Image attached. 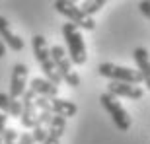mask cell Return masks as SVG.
<instances>
[{"label": "cell", "instance_id": "1", "mask_svg": "<svg viewBox=\"0 0 150 144\" xmlns=\"http://www.w3.org/2000/svg\"><path fill=\"white\" fill-rule=\"evenodd\" d=\"M31 47H33L35 61L39 62V66H41V70L45 74V80H49L51 84H55L57 88H59L62 78L59 76V72L55 68V62L51 59V51H49V45H47V39L43 35H33L31 37Z\"/></svg>", "mask_w": 150, "mask_h": 144}, {"label": "cell", "instance_id": "2", "mask_svg": "<svg viewBox=\"0 0 150 144\" xmlns=\"http://www.w3.org/2000/svg\"><path fill=\"white\" fill-rule=\"evenodd\" d=\"M62 37L67 41V49H68V59L72 64H84L88 61V55H86V43H84V37L80 33V29L76 25L68 22L62 25Z\"/></svg>", "mask_w": 150, "mask_h": 144}, {"label": "cell", "instance_id": "3", "mask_svg": "<svg viewBox=\"0 0 150 144\" xmlns=\"http://www.w3.org/2000/svg\"><path fill=\"white\" fill-rule=\"evenodd\" d=\"M49 51H51V59L55 62V68H57V72H59V76H61L70 88H78V86H80V76H78L76 70H72V62L68 59L67 51L62 49L61 45H55V47H51Z\"/></svg>", "mask_w": 150, "mask_h": 144}, {"label": "cell", "instance_id": "4", "mask_svg": "<svg viewBox=\"0 0 150 144\" xmlns=\"http://www.w3.org/2000/svg\"><path fill=\"white\" fill-rule=\"evenodd\" d=\"M103 78H109L111 82H123V84H131V86H139L142 82V76H140L139 70H133L129 66H119V64H113V62H101L98 66Z\"/></svg>", "mask_w": 150, "mask_h": 144}, {"label": "cell", "instance_id": "5", "mask_svg": "<svg viewBox=\"0 0 150 144\" xmlns=\"http://www.w3.org/2000/svg\"><path fill=\"white\" fill-rule=\"evenodd\" d=\"M53 6H55V10L59 12V14L68 18V22L72 23V25H76V28H80V29H88V31L96 29L94 18L86 16V14L80 10V6H76L74 2H70V0H57Z\"/></svg>", "mask_w": 150, "mask_h": 144}, {"label": "cell", "instance_id": "6", "mask_svg": "<svg viewBox=\"0 0 150 144\" xmlns=\"http://www.w3.org/2000/svg\"><path fill=\"white\" fill-rule=\"evenodd\" d=\"M100 103H101V107L111 115V119H113V123H115V127L119 128V131H129L131 128V117H129V113H127V109L119 103V100L117 97H113L111 94H101L100 95Z\"/></svg>", "mask_w": 150, "mask_h": 144}, {"label": "cell", "instance_id": "7", "mask_svg": "<svg viewBox=\"0 0 150 144\" xmlns=\"http://www.w3.org/2000/svg\"><path fill=\"white\" fill-rule=\"evenodd\" d=\"M25 84H28V66L23 62H18L12 68V80H10V97L14 100H22V95L25 94Z\"/></svg>", "mask_w": 150, "mask_h": 144}, {"label": "cell", "instance_id": "8", "mask_svg": "<svg viewBox=\"0 0 150 144\" xmlns=\"http://www.w3.org/2000/svg\"><path fill=\"white\" fill-rule=\"evenodd\" d=\"M37 105H35V94L31 90H25V94L22 95V115H20V121H22L23 128H33L37 125Z\"/></svg>", "mask_w": 150, "mask_h": 144}, {"label": "cell", "instance_id": "9", "mask_svg": "<svg viewBox=\"0 0 150 144\" xmlns=\"http://www.w3.org/2000/svg\"><path fill=\"white\" fill-rule=\"evenodd\" d=\"M107 94H111L113 97H127V100H140L144 95V90L140 86H131V84L123 82H109L107 86Z\"/></svg>", "mask_w": 150, "mask_h": 144}, {"label": "cell", "instance_id": "10", "mask_svg": "<svg viewBox=\"0 0 150 144\" xmlns=\"http://www.w3.org/2000/svg\"><path fill=\"white\" fill-rule=\"evenodd\" d=\"M0 39L2 43L8 45L12 51H22L23 49V41L20 39V35H16L10 28V22L4 16H0Z\"/></svg>", "mask_w": 150, "mask_h": 144}, {"label": "cell", "instance_id": "11", "mask_svg": "<svg viewBox=\"0 0 150 144\" xmlns=\"http://www.w3.org/2000/svg\"><path fill=\"white\" fill-rule=\"evenodd\" d=\"M133 59L137 62V70L140 72V76H142V82L148 86L150 90V55L148 51L144 47H137L133 51Z\"/></svg>", "mask_w": 150, "mask_h": 144}, {"label": "cell", "instance_id": "12", "mask_svg": "<svg viewBox=\"0 0 150 144\" xmlns=\"http://www.w3.org/2000/svg\"><path fill=\"white\" fill-rule=\"evenodd\" d=\"M29 90L35 95H41V97H49V100L59 97V88H57L55 84H51L49 80H45V78H31Z\"/></svg>", "mask_w": 150, "mask_h": 144}, {"label": "cell", "instance_id": "13", "mask_svg": "<svg viewBox=\"0 0 150 144\" xmlns=\"http://www.w3.org/2000/svg\"><path fill=\"white\" fill-rule=\"evenodd\" d=\"M64 128H67V119L53 115L49 127H47V138H45L43 144H61V138H62V134H64Z\"/></svg>", "mask_w": 150, "mask_h": 144}, {"label": "cell", "instance_id": "14", "mask_svg": "<svg viewBox=\"0 0 150 144\" xmlns=\"http://www.w3.org/2000/svg\"><path fill=\"white\" fill-rule=\"evenodd\" d=\"M51 103V113L57 117H62V119H68V117H74L78 113V107L74 101L68 100H61V97H53L49 100Z\"/></svg>", "mask_w": 150, "mask_h": 144}, {"label": "cell", "instance_id": "15", "mask_svg": "<svg viewBox=\"0 0 150 144\" xmlns=\"http://www.w3.org/2000/svg\"><path fill=\"white\" fill-rule=\"evenodd\" d=\"M8 107H10V97H8V94L0 92V136H2V133L6 131V121H8V117H10Z\"/></svg>", "mask_w": 150, "mask_h": 144}, {"label": "cell", "instance_id": "16", "mask_svg": "<svg viewBox=\"0 0 150 144\" xmlns=\"http://www.w3.org/2000/svg\"><path fill=\"white\" fill-rule=\"evenodd\" d=\"M103 6H105V0H86V2L80 4V10H82L86 16L92 18L96 12H100Z\"/></svg>", "mask_w": 150, "mask_h": 144}, {"label": "cell", "instance_id": "17", "mask_svg": "<svg viewBox=\"0 0 150 144\" xmlns=\"http://www.w3.org/2000/svg\"><path fill=\"white\" fill-rule=\"evenodd\" d=\"M2 142L4 144H20L18 140V133L14 128H6L4 133H2Z\"/></svg>", "mask_w": 150, "mask_h": 144}, {"label": "cell", "instance_id": "18", "mask_svg": "<svg viewBox=\"0 0 150 144\" xmlns=\"http://www.w3.org/2000/svg\"><path fill=\"white\" fill-rule=\"evenodd\" d=\"M8 111H10V117H20L22 115V100H10V107H8Z\"/></svg>", "mask_w": 150, "mask_h": 144}, {"label": "cell", "instance_id": "19", "mask_svg": "<svg viewBox=\"0 0 150 144\" xmlns=\"http://www.w3.org/2000/svg\"><path fill=\"white\" fill-rule=\"evenodd\" d=\"M139 10H140V12H142V14H144V16L150 20V2H148V0L140 2V4H139Z\"/></svg>", "mask_w": 150, "mask_h": 144}, {"label": "cell", "instance_id": "20", "mask_svg": "<svg viewBox=\"0 0 150 144\" xmlns=\"http://www.w3.org/2000/svg\"><path fill=\"white\" fill-rule=\"evenodd\" d=\"M6 56V45L2 43V39H0V59H4Z\"/></svg>", "mask_w": 150, "mask_h": 144}, {"label": "cell", "instance_id": "21", "mask_svg": "<svg viewBox=\"0 0 150 144\" xmlns=\"http://www.w3.org/2000/svg\"><path fill=\"white\" fill-rule=\"evenodd\" d=\"M0 144H2V136H0Z\"/></svg>", "mask_w": 150, "mask_h": 144}]
</instances>
